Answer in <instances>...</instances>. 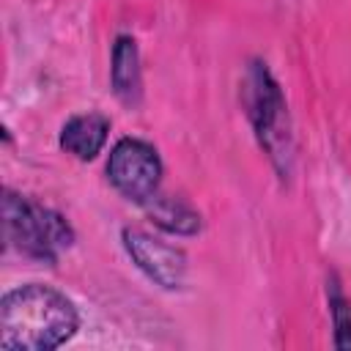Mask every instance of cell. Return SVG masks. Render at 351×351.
I'll list each match as a JSON object with an SVG mask.
<instances>
[{
  "label": "cell",
  "mask_w": 351,
  "mask_h": 351,
  "mask_svg": "<svg viewBox=\"0 0 351 351\" xmlns=\"http://www.w3.org/2000/svg\"><path fill=\"white\" fill-rule=\"evenodd\" d=\"M110 85H112V93L123 104H129V107L140 104V96H143L140 49H137L134 36H129V33L115 36L112 55H110Z\"/></svg>",
  "instance_id": "8992f818"
},
{
  "label": "cell",
  "mask_w": 351,
  "mask_h": 351,
  "mask_svg": "<svg viewBox=\"0 0 351 351\" xmlns=\"http://www.w3.org/2000/svg\"><path fill=\"white\" fill-rule=\"evenodd\" d=\"M239 99L244 107V115L266 151L269 162L280 173V178H288L293 170V134H291V118L288 104L282 96V88L266 60L252 58L244 69Z\"/></svg>",
  "instance_id": "7a4b0ae2"
},
{
  "label": "cell",
  "mask_w": 351,
  "mask_h": 351,
  "mask_svg": "<svg viewBox=\"0 0 351 351\" xmlns=\"http://www.w3.org/2000/svg\"><path fill=\"white\" fill-rule=\"evenodd\" d=\"M159 151L140 137H121L107 159V181L132 203H148L162 184Z\"/></svg>",
  "instance_id": "277c9868"
},
{
  "label": "cell",
  "mask_w": 351,
  "mask_h": 351,
  "mask_svg": "<svg viewBox=\"0 0 351 351\" xmlns=\"http://www.w3.org/2000/svg\"><path fill=\"white\" fill-rule=\"evenodd\" d=\"M80 329L77 304L52 285L25 282L3 293L0 346L5 351H52Z\"/></svg>",
  "instance_id": "6da1fadb"
},
{
  "label": "cell",
  "mask_w": 351,
  "mask_h": 351,
  "mask_svg": "<svg viewBox=\"0 0 351 351\" xmlns=\"http://www.w3.org/2000/svg\"><path fill=\"white\" fill-rule=\"evenodd\" d=\"M110 134V118L101 112H80L71 115L63 126H60V148L82 162L96 159V154L104 148Z\"/></svg>",
  "instance_id": "52a82bcc"
},
{
  "label": "cell",
  "mask_w": 351,
  "mask_h": 351,
  "mask_svg": "<svg viewBox=\"0 0 351 351\" xmlns=\"http://www.w3.org/2000/svg\"><path fill=\"white\" fill-rule=\"evenodd\" d=\"M326 304H329V318H332V335H335V348H351V299L343 291V282L335 271L326 274Z\"/></svg>",
  "instance_id": "9c48e42d"
},
{
  "label": "cell",
  "mask_w": 351,
  "mask_h": 351,
  "mask_svg": "<svg viewBox=\"0 0 351 351\" xmlns=\"http://www.w3.org/2000/svg\"><path fill=\"white\" fill-rule=\"evenodd\" d=\"M121 241L132 263L159 288L176 291L186 280V255L181 247L162 241L159 236H151L140 228H123Z\"/></svg>",
  "instance_id": "5b68a950"
},
{
  "label": "cell",
  "mask_w": 351,
  "mask_h": 351,
  "mask_svg": "<svg viewBox=\"0 0 351 351\" xmlns=\"http://www.w3.org/2000/svg\"><path fill=\"white\" fill-rule=\"evenodd\" d=\"M3 233L8 247L41 263H55L74 244V228L60 211L14 189L3 192Z\"/></svg>",
  "instance_id": "3957f363"
},
{
  "label": "cell",
  "mask_w": 351,
  "mask_h": 351,
  "mask_svg": "<svg viewBox=\"0 0 351 351\" xmlns=\"http://www.w3.org/2000/svg\"><path fill=\"white\" fill-rule=\"evenodd\" d=\"M143 208H145V214L151 217V222L156 228H162L167 233H176V236H195L203 228L200 211L192 208L184 197L156 192L148 203H143Z\"/></svg>",
  "instance_id": "ba28073f"
}]
</instances>
